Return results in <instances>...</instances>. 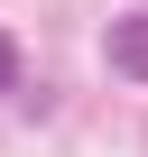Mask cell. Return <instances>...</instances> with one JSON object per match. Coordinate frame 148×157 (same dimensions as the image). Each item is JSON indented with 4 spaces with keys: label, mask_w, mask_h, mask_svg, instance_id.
I'll list each match as a JSON object with an SVG mask.
<instances>
[{
    "label": "cell",
    "mask_w": 148,
    "mask_h": 157,
    "mask_svg": "<svg viewBox=\"0 0 148 157\" xmlns=\"http://www.w3.org/2000/svg\"><path fill=\"white\" fill-rule=\"evenodd\" d=\"M102 56H111V74H120V83H148V10H130V19H111V37H102Z\"/></svg>",
    "instance_id": "6da1fadb"
},
{
    "label": "cell",
    "mask_w": 148,
    "mask_h": 157,
    "mask_svg": "<svg viewBox=\"0 0 148 157\" xmlns=\"http://www.w3.org/2000/svg\"><path fill=\"white\" fill-rule=\"evenodd\" d=\"M10 83H19V46L0 37V93H10Z\"/></svg>",
    "instance_id": "7a4b0ae2"
}]
</instances>
